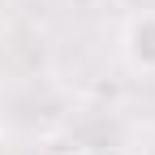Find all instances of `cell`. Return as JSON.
I'll return each instance as SVG.
<instances>
[{"label": "cell", "mask_w": 155, "mask_h": 155, "mask_svg": "<svg viewBox=\"0 0 155 155\" xmlns=\"http://www.w3.org/2000/svg\"><path fill=\"white\" fill-rule=\"evenodd\" d=\"M125 56L134 69L155 73V13H138L125 30Z\"/></svg>", "instance_id": "6da1fadb"}]
</instances>
